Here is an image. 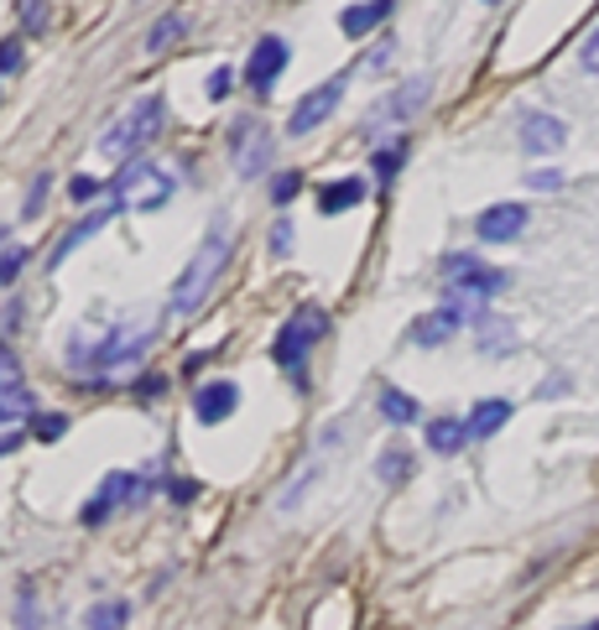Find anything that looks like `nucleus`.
I'll return each mask as SVG.
<instances>
[{
  "label": "nucleus",
  "instance_id": "1",
  "mask_svg": "<svg viewBox=\"0 0 599 630\" xmlns=\"http://www.w3.org/2000/svg\"><path fill=\"white\" fill-rule=\"evenodd\" d=\"M156 339V313H125L115 324L104 328L100 339L89 344L84 334H73L63 359H69V370H84V375H115L125 365H136Z\"/></svg>",
  "mask_w": 599,
  "mask_h": 630
},
{
  "label": "nucleus",
  "instance_id": "2",
  "mask_svg": "<svg viewBox=\"0 0 599 630\" xmlns=\"http://www.w3.org/2000/svg\"><path fill=\"white\" fill-rule=\"evenodd\" d=\"M224 261H230V224L214 220V224H209V235H204V245L193 251V261L183 266V276L172 282L167 307L177 313V318H189V313H199V307H204L209 287H214V282H220V272H224Z\"/></svg>",
  "mask_w": 599,
  "mask_h": 630
},
{
  "label": "nucleus",
  "instance_id": "3",
  "mask_svg": "<svg viewBox=\"0 0 599 630\" xmlns=\"http://www.w3.org/2000/svg\"><path fill=\"white\" fill-rule=\"evenodd\" d=\"M444 303L438 307H448L454 318H479L485 307H490V297H500V292L511 287V276L506 272H490V266H479L475 256H448L444 261Z\"/></svg>",
  "mask_w": 599,
  "mask_h": 630
},
{
  "label": "nucleus",
  "instance_id": "4",
  "mask_svg": "<svg viewBox=\"0 0 599 630\" xmlns=\"http://www.w3.org/2000/svg\"><path fill=\"white\" fill-rule=\"evenodd\" d=\"M162 120H167V100H162V94H141V100L100 136V156H110V162H131L146 141H156Z\"/></svg>",
  "mask_w": 599,
  "mask_h": 630
},
{
  "label": "nucleus",
  "instance_id": "5",
  "mask_svg": "<svg viewBox=\"0 0 599 630\" xmlns=\"http://www.w3.org/2000/svg\"><path fill=\"white\" fill-rule=\"evenodd\" d=\"M110 199H115L120 209H136V214H152V209H162L172 199V172L156 167V162H125L120 167V177L110 183Z\"/></svg>",
  "mask_w": 599,
  "mask_h": 630
},
{
  "label": "nucleus",
  "instance_id": "6",
  "mask_svg": "<svg viewBox=\"0 0 599 630\" xmlns=\"http://www.w3.org/2000/svg\"><path fill=\"white\" fill-rule=\"evenodd\" d=\"M324 328H328V318H324V307H297L287 324L276 328V344H272V359L282 365V370H303V359L318 349V339H324Z\"/></svg>",
  "mask_w": 599,
  "mask_h": 630
},
{
  "label": "nucleus",
  "instance_id": "7",
  "mask_svg": "<svg viewBox=\"0 0 599 630\" xmlns=\"http://www.w3.org/2000/svg\"><path fill=\"white\" fill-rule=\"evenodd\" d=\"M141 495H146V485H141L131 469H115V475H104V485L84 500L79 521H84V527H100V521H110V511H120L125 500H141Z\"/></svg>",
  "mask_w": 599,
  "mask_h": 630
},
{
  "label": "nucleus",
  "instance_id": "8",
  "mask_svg": "<svg viewBox=\"0 0 599 630\" xmlns=\"http://www.w3.org/2000/svg\"><path fill=\"white\" fill-rule=\"evenodd\" d=\"M428 94H433V79H412V84H402L396 94H386V100L370 110V120H365V125H370V136L392 131V125H407V120L423 110V100H428Z\"/></svg>",
  "mask_w": 599,
  "mask_h": 630
},
{
  "label": "nucleus",
  "instance_id": "9",
  "mask_svg": "<svg viewBox=\"0 0 599 630\" xmlns=\"http://www.w3.org/2000/svg\"><path fill=\"white\" fill-rule=\"evenodd\" d=\"M339 100H344V79H328V84L308 89V94L297 100V110H292L287 131H292V136H313V131H318V125L339 110Z\"/></svg>",
  "mask_w": 599,
  "mask_h": 630
},
{
  "label": "nucleus",
  "instance_id": "10",
  "mask_svg": "<svg viewBox=\"0 0 599 630\" xmlns=\"http://www.w3.org/2000/svg\"><path fill=\"white\" fill-rule=\"evenodd\" d=\"M282 69H287V42H282V37H261L256 52H251V63H245V84L256 89V94H272Z\"/></svg>",
  "mask_w": 599,
  "mask_h": 630
},
{
  "label": "nucleus",
  "instance_id": "11",
  "mask_svg": "<svg viewBox=\"0 0 599 630\" xmlns=\"http://www.w3.org/2000/svg\"><path fill=\"white\" fill-rule=\"evenodd\" d=\"M521 146H527V156H558L568 146V125L558 115L531 110V115H521Z\"/></svg>",
  "mask_w": 599,
  "mask_h": 630
},
{
  "label": "nucleus",
  "instance_id": "12",
  "mask_svg": "<svg viewBox=\"0 0 599 630\" xmlns=\"http://www.w3.org/2000/svg\"><path fill=\"white\" fill-rule=\"evenodd\" d=\"M521 230H527V204H490L475 220V235L485 245H511Z\"/></svg>",
  "mask_w": 599,
  "mask_h": 630
},
{
  "label": "nucleus",
  "instance_id": "13",
  "mask_svg": "<svg viewBox=\"0 0 599 630\" xmlns=\"http://www.w3.org/2000/svg\"><path fill=\"white\" fill-rule=\"evenodd\" d=\"M235 407H240L235 380H204V386L193 392V417H199V423H224Z\"/></svg>",
  "mask_w": 599,
  "mask_h": 630
},
{
  "label": "nucleus",
  "instance_id": "14",
  "mask_svg": "<svg viewBox=\"0 0 599 630\" xmlns=\"http://www.w3.org/2000/svg\"><path fill=\"white\" fill-rule=\"evenodd\" d=\"M115 214H120V204H115V199H110V204H104V209H94V214H84V220L73 224L69 235L58 240V251H52V266H63V261H69V251H79V245H84L89 235H100V230H104V224H110V220H115Z\"/></svg>",
  "mask_w": 599,
  "mask_h": 630
},
{
  "label": "nucleus",
  "instance_id": "15",
  "mask_svg": "<svg viewBox=\"0 0 599 630\" xmlns=\"http://www.w3.org/2000/svg\"><path fill=\"white\" fill-rule=\"evenodd\" d=\"M511 423V402H479L475 411H469V417H464V438H469V444H479V438H496L500 427Z\"/></svg>",
  "mask_w": 599,
  "mask_h": 630
},
{
  "label": "nucleus",
  "instance_id": "16",
  "mask_svg": "<svg viewBox=\"0 0 599 630\" xmlns=\"http://www.w3.org/2000/svg\"><path fill=\"white\" fill-rule=\"evenodd\" d=\"M392 6H396V0H365V6H349V11L339 17V32H344V37H365V32H376L380 21L392 17Z\"/></svg>",
  "mask_w": 599,
  "mask_h": 630
},
{
  "label": "nucleus",
  "instance_id": "17",
  "mask_svg": "<svg viewBox=\"0 0 599 630\" xmlns=\"http://www.w3.org/2000/svg\"><path fill=\"white\" fill-rule=\"evenodd\" d=\"M365 193H370L365 177H339V183H328L324 193H318V214H344V209H355Z\"/></svg>",
  "mask_w": 599,
  "mask_h": 630
},
{
  "label": "nucleus",
  "instance_id": "18",
  "mask_svg": "<svg viewBox=\"0 0 599 630\" xmlns=\"http://www.w3.org/2000/svg\"><path fill=\"white\" fill-rule=\"evenodd\" d=\"M240 136H245V141H230V152H240L235 162H240V172H245V177H256L272 141H266V131H261V125H240Z\"/></svg>",
  "mask_w": 599,
  "mask_h": 630
},
{
  "label": "nucleus",
  "instance_id": "19",
  "mask_svg": "<svg viewBox=\"0 0 599 630\" xmlns=\"http://www.w3.org/2000/svg\"><path fill=\"white\" fill-rule=\"evenodd\" d=\"M454 334H459V318H454L448 307H438V313H428L423 324L412 328V339L423 344V349H438V344H448V339H454Z\"/></svg>",
  "mask_w": 599,
  "mask_h": 630
},
{
  "label": "nucleus",
  "instance_id": "20",
  "mask_svg": "<svg viewBox=\"0 0 599 630\" xmlns=\"http://www.w3.org/2000/svg\"><path fill=\"white\" fill-rule=\"evenodd\" d=\"M125 620H131V604L125 599H104V604H94L84 614V630H125Z\"/></svg>",
  "mask_w": 599,
  "mask_h": 630
},
{
  "label": "nucleus",
  "instance_id": "21",
  "mask_svg": "<svg viewBox=\"0 0 599 630\" xmlns=\"http://www.w3.org/2000/svg\"><path fill=\"white\" fill-rule=\"evenodd\" d=\"M469 444V438H464V423H454V417H438V423H433V433H428V448L433 454H459V448Z\"/></svg>",
  "mask_w": 599,
  "mask_h": 630
},
{
  "label": "nucleus",
  "instance_id": "22",
  "mask_svg": "<svg viewBox=\"0 0 599 630\" xmlns=\"http://www.w3.org/2000/svg\"><path fill=\"white\" fill-rule=\"evenodd\" d=\"M380 417H386L392 427H407V423H417V402L402 396L396 386H386V392H380Z\"/></svg>",
  "mask_w": 599,
  "mask_h": 630
},
{
  "label": "nucleus",
  "instance_id": "23",
  "mask_svg": "<svg viewBox=\"0 0 599 630\" xmlns=\"http://www.w3.org/2000/svg\"><path fill=\"white\" fill-rule=\"evenodd\" d=\"M479 349L490 355H511V324H500L490 313H479Z\"/></svg>",
  "mask_w": 599,
  "mask_h": 630
},
{
  "label": "nucleus",
  "instance_id": "24",
  "mask_svg": "<svg viewBox=\"0 0 599 630\" xmlns=\"http://www.w3.org/2000/svg\"><path fill=\"white\" fill-rule=\"evenodd\" d=\"M183 32H189V17H162V21L152 27V32H146V52L156 58V52L167 48V42H177Z\"/></svg>",
  "mask_w": 599,
  "mask_h": 630
},
{
  "label": "nucleus",
  "instance_id": "25",
  "mask_svg": "<svg viewBox=\"0 0 599 630\" xmlns=\"http://www.w3.org/2000/svg\"><path fill=\"white\" fill-rule=\"evenodd\" d=\"M376 469H380V479H386V485H396V479L412 475V454H407V448H386Z\"/></svg>",
  "mask_w": 599,
  "mask_h": 630
},
{
  "label": "nucleus",
  "instance_id": "26",
  "mask_svg": "<svg viewBox=\"0 0 599 630\" xmlns=\"http://www.w3.org/2000/svg\"><path fill=\"white\" fill-rule=\"evenodd\" d=\"M32 433L42 444H58V438L69 433V417H63V411H42V417H32Z\"/></svg>",
  "mask_w": 599,
  "mask_h": 630
},
{
  "label": "nucleus",
  "instance_id": "27",
  "mask_svg": "<svg viewBox=\"0 0 599 630\" xmlns=\"http://www.w3.org/2000/svg\"><path fill=\"white\" fill-rule=\"evenodd\" d=\"M21 266H27V245H6L0 251V287H11L21 276Z\"/></svg>",
  "mask_w": 599,
  "mask_h": 630
},
{
  "label": "nucleus",
  "instance_id": "28",
  "mask_svg": "<svg viewBox=\"0 0 599 630\" xmlns=\"http://www.w3.org/2000/svg\"><path fill=\"white\" fill-rule=\"evenodd\" d=\"M297 187H303V172H276V177H272V199H276V204H292V199H297Z\"/></svg>",
  "mask_w": 599,
  "mask_h": 630
},
{
  "label": "nucleus",
  "instance_id": "29",
  "mask_svg": "<svg viewBox=\"0 0 599 630\" xmlns=\"http://www.w3.org/2000/svg\"><path fill=\"white\" fill-rule=\"evenodd\" d=\"M396 162H407V141H396V146H386V152H376V177H392Z\"/></svg>",
  "mask_w": 599,
  "mask_h": 630
},
{
  "label": "nucleus",
  "instance_id": "30",
  "mask_svg": "<svg viewBox=\"0 0 599 630\" xmlns=\"http://www.w3.org/2000/svg\"><path fill=\"white\" fill-rule=\"evenodd\" d=\"M48 187H52V177L42 172V177L32 183V193H27V220H32V214H42V204H48Z\"/></svg>",
  "mask_w": 599,
  "mask_h": 630
},
{
  "label": "nucleus",
  "instance_id": "31",
  "mask_svg": "<svg viewBox=\"0 0 599 630\" xmlns=\"http://www.w3.org/2000/svg\"><path fill=\"white\" fill-rule=\"evenodd\" d=\"M69 193L79 199V204H89V199H100V193H104V183H100V177H73Z\"/></svg>",
  "mask_w": 599,
  "mask_h": 630
},
{
  "label": "nucleus",
  "instance_id": "32",
  "mask_svg": "<svg viewBox=\"0 0 599 630\" xmlns=\"http://www.w3.org/2000/svg\"><path fill=\"white\" fill-rule=\"evenodd\" d=\"M17 69H21V42L6 37V42H0V73H17Z\"/></svg>",
  "mask_w": 599,
  "mask_h": 630
},
{
  "label": "nucleus",
  "instance_id": "33",
  "mask_svg": "<svg viewBox=\"0 0 599 630\" xmlns=\"http://www.w3.org/2000/svg\"><path fill=\"white\" fill-rule=\"evenodd\" d=\"M579 69L583 73H599V27H595V37L579 48Z\"/></svg>",
  "mask_w": 599,
  "mask_h": 630
},
{
  "label": "nucleus",
  "instance_id": "34",
  "mask_svg": "<svg viewBox=\"0 0 599 630\" xmlns=\"http://www.w3.org/2000/svg\"><path fill=\"white\" fill-rule=\"evenodd\" d=\"M272 251H276V256H292V224L287 220L272 230Z\"/></svg>",
  "mask_w": 599,
  "mask_h": 630
},
{
  "label": "nucleus",
  "instance_id": "35",
  "mask_svg": "<svg viewBox=\"0 0 599 630\" xmlns=\"http://www.w3.org/2000/svg\"><path fill=\"white\" fill-rule=\"evenodd\" d=\"M230 94V69H214L209 73V100H224Z\"/></svg>",
  "mask_w": 599,
  "mask_h": 630
},
{
  "label": "nucleus",
  "instance_id": "36",
  "mask_svg": "<svg viewBox=\"0 0 599 630\" xmlns=\"http://www.w3.org/2000/svg\"><path fill=\"white\" fill-rule=\"evenodd\" d=\"M527 183H531V187H537V193H552V187L564 183V177H558V172H531Z\"/></svg>",
  "mask_w": 599,
  "mask_h": 630
},
{
  "label": "nucleus",
  "instance_id": "37",
  "mask_svg": "<svg viewBox=\"0 0 599 630\" xmlns=\"http://www.w3.org/2000/svg\"><path fill=\"white\" fill-rule=\"evenodd\" d=\"M48 17H42V0H27V32H42Z\"/></svg>",
  "mask_w": 599,
  "mask_h": 630
},
{
  "label": "nucleus",
  "instance_id": "38",
  "mask_svg": "<svg viewBox=\"0 0 599 630\" xmlns=\"http://www.w3.org/2000/svg\"><path fill=\"white\" fill-rule=\"evenodd\" d=\"M17 375H21L17 355H11V349H0V380H17Z\"/></svg>",
  "mask_w": 599,
  "mask_h": 630
},
{
  "label": "nucleus",
  "instance_id": "39",
  "mask_svg": "<svg viewBox=\"0 0 599 630\" xmlns=\"http://www.w3.org/2000/svg\"><path fill=\"white\" fill-rule=\"evenodd\" d=\"M568 392V380H564V375H548V380H542V392H537V396H548V402H552V396H564Z\"/></svg>",
  "mask_w": 599,
  "mask_h": 630
},
{
  "label": "nucleus",
  "instance_id": "40",
  "mask_svg": "<svg viewBox=\"0 0 599 630\" xmlns=\"http://www.w3.org/2000/svg\"><path fill=\"white\" fill-rule=\"evenodd\" d=\"M589 630H599V626H589Z\"/></svg>",
  "mask_w": 599,
  "mask_h": 630
},
{
  "label": "nucleus",
  "instance_id": "41",
  "mask_svg": "<svg viewBox=\"0 0 599 630\" xmlns=\"http://www.w3.org/2000/svg\"><path fill=\"white\" fill-rule=\"evenodd\" d=\"M27 630H32V626H27Z\"/></svg>",
  "mask_w": 599,
  "mask_h": 630
}]
</instances>
